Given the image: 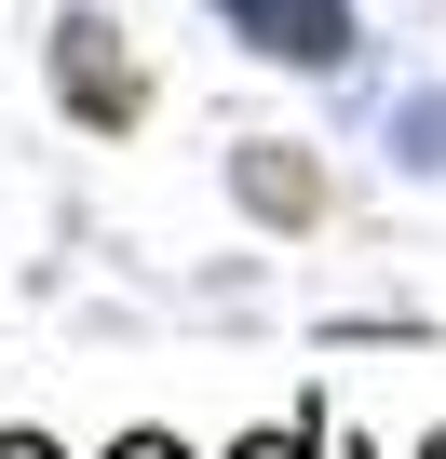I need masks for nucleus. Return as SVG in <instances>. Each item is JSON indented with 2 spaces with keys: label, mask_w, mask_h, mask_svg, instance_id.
Returning a JSON list of instances; mask_svg holds the SVG:
<instances>
[{
  "label": "nucleus",
  "mask_w": 446,
  "mask_h": 459,
  "mask_svg": "<svg viewBox=\"0 0 446 459\" xmlns=\"http://www.w3.org/2000/svg\"><path fill=\"white\" fill-rule=\"evenodd\" d=\"M55 108L95 122V135H136V122H149V68H136V41L95 14V0L55 14Z\"/></svg>",
  "instance_id": "nucleus-1"
},
{
  "label": "nucleus",
  "mask_w": 446,
  "mask_h": 459,
  "mask_svg": "<svg viewBox=\"0 0 446 459\" xmlns=\"http://www.w3.org/2000/svg\"><path fill=\"white\" fill-rule=\"evenodd\" d=\"M231 14V41H258L271 68H352V0H216Z\"/></svg>",
  "instance_id": "nucleus-2"
},
{
  "label": "nucleus",
  "mask_w": 446,
  "mask_h": 459,
  "mask_svg": "<svg viewBox=\"0 0 446 459\" xmlns=\"http://www.w3.org/2000/svg\"><path fill=\"white\" fill-rule=\"evenodd\" d=\"M231 189H244L258 230H311V216H325V162L284 149V135H244V149H231Z\"/></svg>",
  "instance_id": "nucleus-3"
},
{
  "label": "nucleus",
  "mask_w": 446,
  "mask_h": 459,
  "mask_svg": "<svg viewBox=\"0 0 446 459\" xmlns=\"http://www.w3.org/2000/svg\"><path fill=\"white\" fill-rule=\"evenodd\" d=\"M231 459H338V446H325V432H244Z\"/></svg>",
  "instance_id": "nucleus-4"
},
{
  "label": "nucleus",
  "mask_w": 446,
  "mask_h": 459,
  "mask_svg": "<svg viewBox=\"0 0 446 459\" xmlns=\"http://www.w3.org/2000/svg\"><path fill=\"white\" fill-rule=\"evenodd\" d=\"M109 459H189V446H176V432H122Z\"/></svg>",
  "instance_id": "nucleus-5"
},
{
  "label": "nucleus",
  "mask_w": 446,
  "mask_h": 459,
  "mask_svg": "<svg viewBox=\"0 0 446 459\" xmlns=\"http://www.w3.org/2000/svg\"><path fill=\"white\" fill-rule=\"evenodd\" d=\"M0 459H68V446H41V432H14V419H0Z\"/></svg>",
  "instance_id": "nucleus-6"
}]
</instances>
